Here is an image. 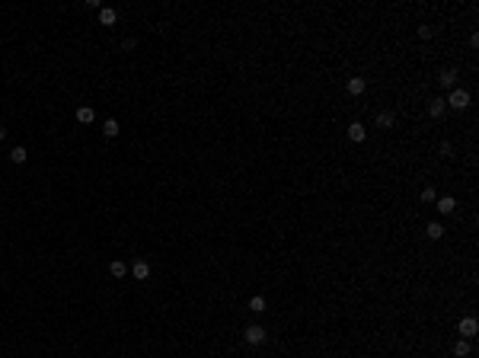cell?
Returning a JSON list of instances; mask_svg holds the SVG:
<instances>
[{"mask_svg": "<svg viewBox=\"0 0 479 358\" xmlns=\"http://www.w3.org/2000/svg\"><path fill=\"white\" fill-rule=\"evenodd\" d=\"M444 103H447L450 109H467V106H470V93H467V90H460V86H457V90L450 93V96L444 99Z\"/></svg>", "mask_w": 479, "mask_h": 358, "instance_id": "1", "label": "cell"}, {"mask_svg": "<svg viewBox=\"0 0 479 358\" xmlns=\"http://www.w3.org/2000/svg\"><path fill=\"white\" fill-rule=\"evenodd\" d=\"M454 355H457V358H467V355H470V342H467V339H457Z\"/></svg>", "mask_w": 479, "mask_h": 358, "instance_id": "18", "label": "cell"}, {"mask_svg": "<svg viewBox=\"0 0 479 358\" xmlns=\"http://www.w3.org/2000/svg\"><path fill=\"white\" fill-rule=\"evenodd\" d=\"M6 138V128H0V141H3Z\"/></svg>", "mask_w": 479, "mask_h": 358, "instance_id": "22", "label": "cell"}, {"mask_svg": "<svg viewBox=\"0 0 479 358\" xmlns=\"http://www.w3.org/2000/svg\"><path fill=\"white\" fill-rule=\"evenodd\" d=\"M438 80H441L444 86H454L457 83V71H454V67H447V71H441V77H438Z\"/></svg>", "mask_w": 479, "mask_h": 358, "instance_id": "14", "label": "cell"}, {"mask_svg": "<svg viewBox=\"0 0 479 358\" xmlns=\"http://www.w3.org/2000/svg\"><path fill=\"white\" fill-rule=\"evenodd\" d=\"M118 13L112 10V6H99V26H115Z\"/></svg>", "mask_w": 479, "mask_h": 358, "instance_id": "6", "label": "cell"}, {"mask_svg": "<svg viewBox=\"0 0 479 358\" xmlns=\"http://www.w3.org/2000/svg\"><path fill=\"white\" fill-rule=\"evenodd\" d=\"M444 109H447V103H444V99H438V96L428 103V116H431V119H441Z\"/></svg>", "mask_w": 479, "mask_h": 358, "instance_id": "7", "label": "cell"}, {"mask_svg": "<svg viewBox=\"0 0 479 358\" xmlns=\"http://www.w3.org/2000/svg\"><path fill=\"white\" fill-rule=\"evenodd\" d=\"M131 275H134L138 281H147V278H150V266H147L144 259H138V262L131 266Z\"/></svg>", "mask_w": 479, "mask_h": 358, "instance_id": "5", "label": "cell"}, {"mask_svg": "<svg viewBox=\"0 0 479 358\" xmlns=\"http://www.w3.org/2000/svg\"><path fill=\"white\" fill-rule=\"evenodd\" d=\"M10 160H13V163H26V147L16 144V147L10 151Z\"/></svg>", "mask_w": 479, "mask_h": 358, "instance_id": "16", "label": "cell"}, {"mask_svg": "<svg viewBox=\"0 0 479 358\" xmlns=\"http://www.w3.org/2000/svg\"><path fill=\"white\" fill-rule=\"evenodd\" d=\"M109 272H112V278H125V275H128V266H125L121 259H115V262L109 266Z\"/></svg>", "mask_w": 479, "mask_h": 358, "instance_id": "11", "label": "cell"}, {"mask_svg": "<svg viewBox=\"0 0 479 358\" xmlns=\"http://www.w3.org/2000/svg\"><path fill=\"white\" fill-rule=\"evenodd\" d=\"M457 329H460V339H470V336H476L479 320H476V317H463V320H460V326H457Z\"/></svg>", "mask_w": 479, "mask_h": 358, "instance_id": "3", "label": "cell"}, {"mask_svg": "<svg viewBox=\"0 0 479 358\" xmlns=\"http://www.w3.org/2000/svg\"><path fill=\"white\" fill-rule=\"evenodd\" d=\"M425 234H428V240H441L444 237V227L438 224V221H431V224L425 227Z\"/></svg>", "mask_w": 479, "mask_h": 358, "instance_id": "10", "label": "cell"}, {"mask_svg": "<svg viewBox=\"0 0 479 358\" xmlns=\"http://www.w3.org/2000/svg\"><path fill=\"white\" fill-rule=\"evenodd\" d=\"M249 310H253V314H262V310H265V298H262V294L249 298Z\"/></svg>", "mask_w": 479, "mask_h": 358, "instance_id": "17", "label": "cell"}, {"mask_svg": "<svg viewBox=\"0 0 479 358\" xmlns=\"http://www.w3.org/2000/svg\"><path fill=\"white\" fill-rule=\"evenodd\" d=\"M422 201H435V189H425V192H422Z\"/></svg>", "mask_w": 479, "mask_h": 358, "instance_id": "21", "label": "cell"}, {"mask_svg": "<svg viewBox=\"0 0 479 358\" xmlns=\"http://www.w3.org/2000/svg\"><path fill=\"white\" fill-rule=\"evenodd\" d=\"M121 48L131 51V48H138V42H134V39H125V42H121Z\"/></svg>", "mask_w": 479, "mask_h": 358, "instance_id": "20", "label": "cell"}, {"mask_svg": "<svg viewBox=\"0 0 479 358\" xmlns=\"http://www.w3.org/2000/svg\"><path fill=\"white\" fill-rule=\"evenodd\" d=\"M348 138H352L355 144H361V141L368 138V128H364L361 121H352V125H348Z\"/></svg>", "mask_w": 479, "mask_h": 358, "instance_id": "4", "label": "cell"}, {"mask_svg": "<svg viewBox=\"0 0 479 358\" xmlns=\"http://www.w3.org/2000/svg\"><path fill=\"white\" fill-rule=\"evenodd\" d=\"M93 119H96V112H93V106H80V109H77V121H83V125H90Z\"/></svg>", "mask_w": 479, "mask_h": 358, "instance_id": "9", "label": "cell"}, {"mask_svg": "<svg viewBox=\"0 0 479 358\" xmlns=\"http://www.w3.org/2000/svg\"><path fill=\"white\" fill-rule=\"evenodd\" d=\"M243 339H246L249 346H262V342H265V329H262V326H256V323H253V326H246Z\"/></svg>", "mask_w": 479, "mask_h": 358, "instance_id": "2", "label": "cell"}, {"mask_svg": "<svg viewBox=\"0 0 479 358\" xmlns=\"http://www.w3.org/2000/svg\"><path fill=\"white\" fill-rule=\"evenodd\" d=\"M419 39H431V26H419Z\"/></svg>", "mask_w": 479, "mask_h": 358, "instance_id": "19", "label": "cell"}, {"mask_svg": "<svg viewBox=\"0 0 479 358\" xmlns=\"http://www.w3.org/2000/svg\"><path fill=\"white\" fill-rule=\"evenodd\" d=\"M454 208H457V201L450 199V195H444V199L438 201V211H441V214H450V211H454Z\"/></svg>", "mask_w": 479, "mask_h": 358, "instance_id": "12", "label": "cell"}, {"mask_svg": "<svg viewBox=\"0 0 479 358\" xmlns=\"http://www.w3.org/2000/svg\"><path fill=\"white\" fill-rule=\"evenodd\" d=\"M393 121H396L393 112H380V116H377V128H393Z\"/></svg>", "mask_w": 479, "mask_h": 358, "instance_id": "15", "label": "cell"}, {"mask_svg": "<svg viewBox=\"0 0 479 358\" xmlns=\"http://www.w3.org/2000/svg\"><path fill=\"white\" fill-rule=\"evenodd\" d=\"M103 134H106V138H115V134H118V121L115 119H106L103 121Z\"/></svg>", "mask_w": 479, "mask_h": 358, "instance_id": "13", "label": "cell"}, {"mask_svg": "<svg viewBox=\"0 0 479 358\" xmlns=\"http://www.w3.org/2000/svg\"><path fill=\"white\" fill-rule=\"evenodd\" d=\"M364 90H368V83H364V77H348V93H352V96H361Z\"/></svg>", "mask_w": 479, "mask_h": 358, "instance_id": "8", "label": "cell"}]
</instances>
